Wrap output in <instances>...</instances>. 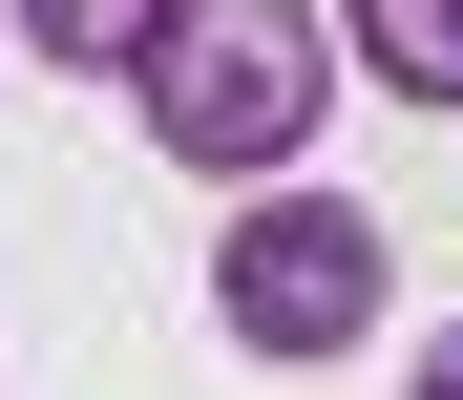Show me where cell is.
<instances>
[{
  "label": "cell",
  "instance_id": "4",
  "mask_svg": "<svg viewBox=\"0 0 463 400\" xmlns=\"http://www.w3.org/2000/svg\"><path fill=\"white\" fill-rule=\"evenodd\" d=\"M147 22H169V0H22V43H43V63H85V85H127Z\"/></svg>",
  "mask_w": 463,
  "mask_h": 400
},
{
  "label": "cell",
  "instance_id": "2",
  "mask_svg": "<svg viewBox=\"0 0 463 400\" xmlns=\"http://www.w3.org/2000/svg\"><path fill=\"white\" fill-rule=\"evenodd\" d=\"M211 316L253 358H358L379 338V211H337V190H253L232 211V253H211Z\"/></svg>",
  "mask_w": 463,
  "mask_h": 400
},
{
  "label": "cell",
  "instance_id": "5",
  "mask_svg": "<svg viewBox=\"0 0 463 400\" xmlns=\"http://www.w3.org/2000/svg\"><path fill=\"white\" fill-rule=\"evenodd\" d=\"M421 400H463V338H442V358H421Z\"/></svg>",
  "mask_w": 463,
  "mask_h": 400
},
{
  "label": "cell",
  "instance_id": "3",
  "mask_svg": "<svg viewBox=\"0 0 463 400\" xmlns=\"http://www.w3.org/2000/svg\"><path fill=\"white\" fill-rule=\"evenodd\" d=\"M337 43H358L401 106H463V0H337Z\"/></svg>",
  "mask_w": 463,
  "mask_h": 400
},
{
  "label": "cell",
  "instance_id": "1",
  "mask_svg": "<svg viewBox=\"0 0 463 400\" xmlns=\"http://www.w3.org/2000/svg\"><path fill=\"white\" fill-rule=\"evenodd\" d=\"M127 106H147V148L169 169H295V127L337 106V22L317 0H169L147 22V63H127Z\"/></svg>",
  "mask_w": 463,
  "mask_h": 400
}]
</instances>
